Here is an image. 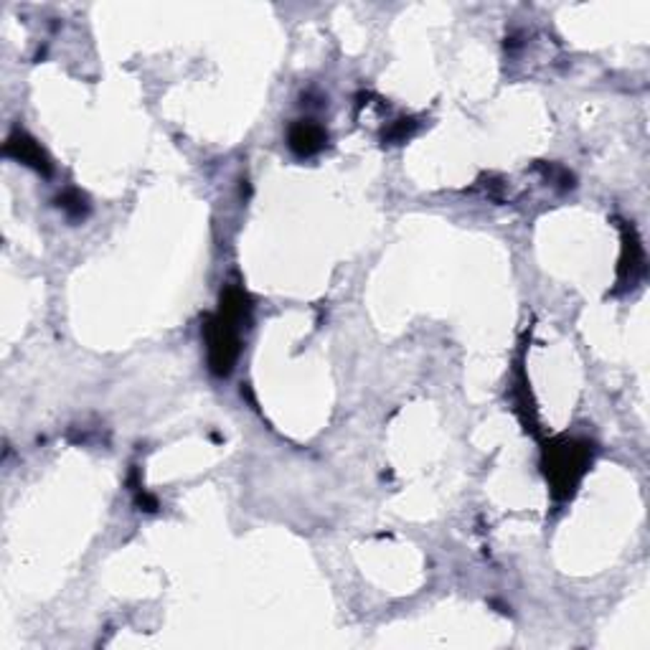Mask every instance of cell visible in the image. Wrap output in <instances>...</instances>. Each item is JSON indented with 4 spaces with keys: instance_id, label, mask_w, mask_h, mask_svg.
I'll use <instances>...</instances> for the list:
<instances>
[{
    "instance_id": "1",
    "label": "cell",
    "mask_w": 650,
    "mask_h": 650,
    "mask_svg": "<svg viewBox=\"0 0 650 650\" xmlns=\"http://www.w3.org/2000/svg\"><path fill=\"white\" fill-rule=\"evenodd\" d=\"M590 460V452L584 449V445L569 439L562 448L552 449V460H549V475L554 488H562L564 496L572 493V488L577 485L580 475L584 473V465Z\"/></svg>"
},
{
    "instance_id": "2",
    "label": "cell",
    "mask_w": 650,
    "mask_h": 650,
    "mask_svg": "<svg viewBox=\"0 0 650 650\" xmlns=\"http://www.w3.org/2000/svg\"><path fill=\"white\" fill-rule=\"evenodd\" d=\"M328 135L325 130L315 125L313 119H300L290 128V148L295 150L297 155H313L318 153L320 148L325 145Z\"/></svg>"
},
{
    "instance_id": "3",
    "label": "cell",
    "mask_w": 650,
    "mask_h": 650,
    "mask_svg": "<svg viewBox=\"0 0 650 650\" xmlns=\"http://www.w3.org/2000/svg\"><path fill=\"white\" fill-rule=\"evenodd\" d=\"M5 155H13V158H18L21 163H26V166H34L36 170L48 173L46 155L36 145V140H31L24 132L15 130L11 138H8V142H5Z\"/></svg>"
}]
</instances>
